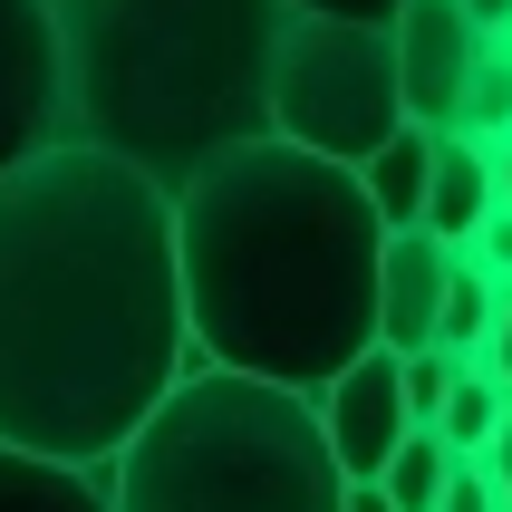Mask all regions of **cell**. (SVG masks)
<instances>
[{
    "mask_svg": "<svg viewBox=\"0 0 512 512\" xmlns=\"http://www.w3.org/2000/svg\"><path fill=\"white\" fill-rule=\"evenodd\" d=\"M455 387H464V358H455V348H426V358H406V416H416V426H445Z\"/></svg>",
    "mask_w": 512,
    "mask_h": 512,
    "instance_id": "obj_17",
    "label": "cell"
},
{
    "mask_svg": "<svg viewBox=\"0 0 512 512\" xmlns=\"http://www.w3.org/2000/svg\"><path fill=\"white\" fill-rule=\"evenodd\" d=\"M493 29L464 10V0H406L397 20V68H406V116L426 136H455L464 97H474V68H484Z\"/></svg>",
    "mask_w": 512,
    "mask_h": 512,
    "instance_id": "obj_7",
    "label": "cell"
},
{
    "mask_svg": "<svg viewBox=\"0 0 512 512\" xmlns=\"http://www.w3.org/2000/svg\"><path fill=\"white\" fill-rule=\"evenodd\" d=\"M68 49L49 0H0V184L68 145Z\"/></svg>",
    "mask_w": 512,
    "mask_h": 512,
    "instance_id": "obj_6",
    "label": "cell"
},
{
    "mask_svg": "<svg viewBox=\"0 0 512 512\" xmlns=\"http://www.w3.org/2000/svg\"><path fill=\"white\" fill-rule=\"evenodd\" d=\"M464 10H474V20H484L493 39H512V0H464Z\"/></svg>",
    "mask_w": 512,
    "mask_h": 512,
    "instance_id": "obj_22",
    "label": "cell"
},
{
    "mask_svg": "<svg viewBox=\"0 0 512 512\" xmlns=\"http://www.w3.org/2000/svg\"><path fill=\"white\" fill-rule=\"evenodd\" d=\"M290 10H310V20H368V29L406 20V0H290Z\"/></svg>",
    "mask_w": 512,
    "mask_h": 512,
    "instance_id": "obj_19",
    "label": "cell"
},
{
    "mask_svg": "<svg viewBox=\"0 0 512 512\" xmlns=\"http://www.w3.org/2000/svg\"><path fill=\"white\" fill-rule=\"evenodd\" d=\"M474 368H493V377H503V387H512V290H503V329H493V348H484V358H474Z\"/></svg>",
    "mask_w": 512,
    "mask_h": 512,
    "instance_id": "obj_20",
    "label": "cell"
},
{
    "mask_svg": "<svg viewBox=\"0 0 512 512\" xmlns=\"http://www.w3.org/2000/svg\"><path fill=\"white\" fill-rule=\"evenodd\" d=\"M503 213V184H493V145L484 136H435V194H426V232L435 242H455V252H474L484 242V223Z\"/></svg>",
    "mask_w": 512,
    "mask_h": 512,
    "instance_id": "obj_10",
    "label": "cell"
},
{
    "mask_svg": "<svg viewBox=\"0 0 512 512\" xmlns=\"http://www.w3.org/2000/svg\"><path fill=\"white\" fill-rule=\"evenodd\" d=\"M203 368L174 194L107 145L0 184V445L107 474Z\"/></svg>",
    "mask_w": 512,
    "mask_h": 512,
    "instance_id": "obj_1",
    "label": "cell"
},
{
    "mask_svg": "<svg viewBox=\"0 0 512 512\" xmlns=\"http://www.w3.org/2000/svg\"><path fill=\"white\" fill-rule=\"evenodd\" d=\"M319 416H329V445H339L348 484H377L397 464V445L416 435V416H406V358L397 348H368L348 377L319 387Z\"/></svg>",
    "mask_w": 512,
    "mask_h": 512,
    "instance_id": "obj_8",
    "label": "cell"
},
{
    "mask_svg": "<svg viewBox=\"0 0 512 512\" xmlns=\"http://www.w3.org/2000/svg\"><path fill=\"white\" fill-rule=\"evenodd\" d=\"M464 136L503 145L512 136V39H493L484 68H474V97H464Z\"/></svg>",
    "mask_w": 512,
    "mask_h": 512,
    "instance_id": "obj_16",
    "label": "cell"
},
{
    "mask_svg": "<svg viewBox=\"0 0 512 512\" xmlns=\"http://www.w3.org/2000/svg\"><path fill=\"white\" fill-rule=\"evenodd\" d=\"M484 464H493V484H503V503H512V416H503V435H493V455H484Z\"/></svg>",
    "mask_w": 512,
    "mask_h": 512,
    "instance_id": "obj_21",
    "label": "cell"
},
{
    "mask_svg": "<svg viewBox=\"0 0 512 512\" xmlns=\"http://www.w3.org/2000/svg\"><path fill=\"white\" fill-rule=\"evenodd\" d=\"M368 203L387 213V232H426V194H435V136L426 126H406L397 145H377L368 165H358Z\"/></svg>",
    "mask_w": 512,
    "mask_h": 512,
    "instance_id": "obj_12",
    "label": "cell"
},
{
    "mask_svg": "<svg viewBox=\"0 0 512 512\" xmlns=\"http://www.w3.org/2000/svg\"><path fill=\"white\" fill-rule=\"evenodd\" d=\"M503 416H512V387L493 368H474V358H464V387H455V406H445V445H455V455H493V435H503Z\"/></svg>",
    "mask_w": 512,
    "mask_h": 512,
    "instance_id": "obj_15",
    "label": "cell"
},
{
    "mask_svg": "<svg viewBox=\"0 0 512 512\" xmlns=\"http://www.w3.org/2000/svg\"><path fill=\"white\" fill-rule=\"evenodd\" d=\"M116 512H348V464L300 387L203 358L107 464Z\"/></svg>",
    "mask_w": 512,
    "mask_h": 512,
    "instance_id": "obj_4",
    "label": "cell"
},
{
    "mask_svg": "<svg viewBox=\"0 0 512 512\" xmlns=\"http://www.w3.org/2000/svg\"><path fill=\"white\" fill-rule=\"evenodd\" d=\"M406 126H416V116H406L397 29L290 10L281 58H271V136L310 145L329 165H368L377 145H397Z\"/></svg>",
    "mask_w": 512,
    "mask_h": 512,
    "instance_id": "obj_5",
    "label": "cell"
},
{
    "mask_svg": "<svg viewBox=\"0 0 512 512\" xmlns=\"http://www.w3.org/2000/svg\"><path fill=\"white\" fill-rule=\"evenodd\" d=\"M445 290H455V242L435 232H387V281H377V339L397 358L445 348Z\"/></svg>",
    "mask_w": 512,
    "mask_h": 512,
    "instance_id": "obj_9",
    "label": "cell"
},
{
    "mask_svg": "<svg viewBox=\"0 0 512 512\" xmlns=\"http://www.w3.org/2000/svg\"><path fill=\"white\" fill-rule=\"evenodd\" d=\"M348 512H397V503H387V484H348Z\"/></svg>",
    "mask_w": 512,
    "mask_h": 512,
    "instance_id": "obj_23",
    "label": "cell"
},
{
    "mask_svg": "<svg viewBox=\"0 0 512 512\" xmlns=\"http://www.w3.org/2000/svg\"><path fill=\"white\" fill-rule=\"evenodd\" d=\"M68 126L184 194L213 155L271 136V58L290 0H49Z\"/></svg>",
    "mask_w": 512,
    "mask_h": 512,
    "instance_id": "obj_3",
    "label": "cell"
},
{
    "mask_svg": "<svg viewBox=\"0 0 512 512\" xmlns=\"http://www.w3.org/2000/svg\"><path fill=\"white\" fill-rule=\"evenodd\" d=\"M503 271H493L484 252H455V290H445V348L455 358H484L493 329H503Z\"/></svg>",
    "mask_w": 512,
    "mask_h": 512,
    "instance_id": "obj_13",
    "label": "cell"
},
{
    "mask_svg": "<svg viewBox=\"0 0 512 512\" xmlns=\"http://www.w3.org/2000/svg\"><path fill=\"white\" fill-rule=\"evenodd\" d=\"M455 464H464V455L445 445V435H435V426H416L377 484H387V503H397V512H435V503H445V484H455Z\"/></svg>",
    "mask_w": 512,
    "mask_h": 512,
    "instance_id": "obj_14",
    "label": "cell"
},
{
    "mask_svg": "<svg viewBox=\"0 0 512 512\" xmlns=\"http://www.w3.org/2000/svg\"><path fill=\"white\" fill-rule=\"evenodd\" d=\"M493 184H503V203H512V136L493 145Z\"/></svg>",
    "mask_w": 512,
    "mask_h": 512,
    "instance_id": "obj_24",
    "label": "cell"
},
{
    "mask_svg": "<svg viewBox=\"0 0 512 512\" xmlns=\"http://www.w3.org/2000/svg\"><path fill=\"white\" fill-rule=\"evenodd\" d=\"M435 512H512V503H503V484H493V464H484V455H464Z\"/></svg>",
    "mask_w": 512,
    "mask_h": 512,
    "instance_id": "obj_18",
    "label": "cell"
},
{
    "mask_svg": "<svg viewBox=\"0 0 512 512\" xmlns=\"http://www.w3.org/2000/svg\"><path fill=\"white\" fill-rule=\"evenodd\" d=\"M184 232V300L213 368L271 377L319 397L377 339L387 281V213L358 165H329L290 136H252L174 194Z\"/></svg>",
    "mask_w": 512,
    "mask_h": 512,
    "instance_id": "obj_2",
    "label": "cell"
},
{
    "mask_svg": "<svg viewBox=\"0 0 512 512\" xmlns=\"http://www.w3.org/2000/svg\"><path fill=\"white\" fill-rule=\"evenodd\" d=\"M0 512H116V493L87 464H49V455L0 445Z\"/></svg>",
    "mask_w": 512,
    "mask_h": 512,
    "instance_id": "obj_11",
    "label": "cell"
}]
</instances>
